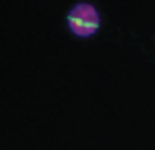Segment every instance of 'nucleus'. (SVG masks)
I'll return each instance as SVG.
<instances>
[{"label": "nucleus", "instance_id": "1", "mask_svg": "<svg viewBox=\"0 0 155 150\" xmlns=\"http://www.w3.org/2000/svg\"><path fill=\"white\" fill-rule=\"evenodd\" d=\"M65 24L73 37L79 40H88L101 30L102 17L93 3L76 2L65 14Z\"/></svg>", "mask_w": 155, "mask_h": 150}]
</instances>
